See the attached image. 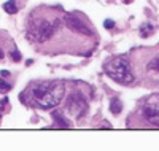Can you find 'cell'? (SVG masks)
Wrapping results in <instances>:
<instances>
[{"label":"cell","mask_w":159,"mask_h":151,"mask_svg":"<svg viewBox=\"0 0 159 151\" xmlns=\"http://www.w3.org/2000/svg\"><path fill=\"white\" fill-rule=\"evenodd\" d=\"M103 68L105 73L119 85H130L134 81V75L130 73V65L126 56H116L110 59L103 65Z\"/></svg>","instance_id":"7a4b0ae2"},{"label":"cell","mask_w":159,"mask_h":151,"mask_svg":"<svg viewBox=\"0 0 159 151\" xmlns=\"http://www.w3.org/2000/svg\"><path fill=\"white\" fill-rule=\"evenodd\" d=\"M64 83L62 81H38L29 91L30 100L42 110H49L56 107L64 97Z\"/></svg>","instance_id":"6da1fadb"},{"label":"cell","mask_w":159,"mask_h":151,"mask_svg":"<svg viewBox=\"0 0 159 151\" xmlns=\"http://www.w3.org/2000/svg\"><path fill=\"white\" fill-rule=\"evenodd\" d=\"M153 34V25L151 24H145L143 27H140V35L142 37H150Z\"/></svg>","instance_id":"8fae6325"},{"label":"cell","mask_w":159,"mask_h":151,"mask_svg":"<svg viewBox=\"0 0 159 151\" xmlns=\"http://www.w3.org/2000/svg\"><path fill=\"white\" fill-rule=\"evenodd\" d=\"M67 110H69V113H70L73 118H81V116L86 113L88 102H86V99L83 97L81 92H73L70 97H69Z\"/></svg>","instance_id":"277c9868"},{"label":"cell","mask_w":159,"mask_h":151,"mask_svg":"<svg viewBox=\"0 0 159 151\" xmlns=\"http://www.w3.org/2000/svg\"><path fill=\"white\" fill-rule=\"evenodd\" d=\"M10 89H11L10 83H5L3 80H0V92H8Z\"/></svg>","instance_id":"7c38bea8"},{"label":"cell","mask_w":159,"mask_h":151,"mask_svg":"<svg viewBox=\"0 0 159 151\" xmlns=\"http://www.w3.org/2000/svg\"><path fill=\"white\" fill-rule=\"evenodd\" d=\"M148 70L159 73V56H156L154 59H151V61H150V64H148Z\"/></svg>","instance_id":"30bf717a"},{"label":"cell","mask_w":159,"mask_h":151,"mask_svg":"<svg viewBox=\"0 0 159 151\" xmlns=\"http://www.w3.org/2000/svg\"><path fill=\"white\" fill-rule=\"evenodd\" d=\"M3 10L8 13V15H15V13L18 11V7H16V3H15V0H10V2H7V3L3 5Z\"/></svg>","instance_id":"9c48e42d"},{"label":"cell","mask_w":159,"mask_h":151,"mask_svg":"<svg viewBox=\"0 0 159 151\" xmlns=\"http://www.w3.org/2000/svg\"><path fill=\"white\" fill-rule=\"evenodd\" d=\"M2 57H3V51H2V49H0V59H2Z\"/></svg>","instance_id":"e0dca14e"},{"label":"cell","mask_w":159,"mask_h":151,"mask_svg":"<svg viewBox=\"0 0 159 151\" xmlns=\"http://www.w3.org/2000/svg\"><path fill=\"white\" fill-rule=\"evenodd\" d=\"M7 103H8V99H7V97H5V99H2V105H7Z\"/></svg>","instance_id":"2e32d148"},{"label":"cell","mask_w":159,"mask_h":151,"mask_svg":"<svg viewBox=\"0 0 159 151\" xmlns=\"http://www.w3.org/2000/svg\"><path fill=\"white\" fill-rule=\"evenodd\" d=\"M54 32V24L46 21V19H37L35 24H32L29 27V32H27V37L32 40V42H46V40L52 35Z\"/></svg>","instance_id":"3957f363"},{"label":"cell","mask_w":159,"mask_h":151,"mask_svg":"<svg viewBox=\"0 0 159 151\" xmlns=\"http://www.w3.org/2000/svg\"><path fill=\"white\" fill-rule=\"evenodd\" d=\"M103 25L107 27V29H111V27L115 25V22L111 21V19H105V22H103Z\"/></svg>","instance_id":"5bb4252c"},{"label":"cell","mask_w":159,"mask_h":151,"mask_svg":"<svg viewBox=\"0 0 159 151\" xmlns=\"http://www.w3.org/2000/svg\"><path fill=\"white\" fill-rule=\"evenodd\" d=\"M11 57H13V61H21V54H19V51H13V54H11Z\"/></svg>","instance_id":"4fadbf2b"},{"label":"cell","mask_w":159,"mask_h":151,"mask_svg":"<svg viewBox=\"0 0 159 151\" xmlns=\"http://www.w3.org/2000/svg\"><path fill=\"white\" fill-rule=\"evenodd\" d=\"M52 116H54V119H56V124H57L61 129H69V127H70V122H69L67 119H64V116H62V115L54 113Z\"/></svg>","instance_id":"ba28073f"},{"label":"cell","mask_w":159,"mask_h":151,"mask_svg":"<svg viewBox=\"0 0 159 151\" xmlns=\"http://www.w3.org/2000/svg\"><path fill=\"white\" fill-rule=\"evenodd\" d=\"M121 110H123V103H121V100H119L118 97L110 100V112L113 115H119V113H121Z\"/></svg>","instance_id":"52a82bcc"},{"label":"cell","mask_w":159,"mask_h":151,"mask_svg":"<svg viewBox=\"0 0 159 151\" xmlns=\"http://www.w3.org/2000/svg\"><path fill=\"white\" fill-rule=\"evenodd\" d=\"M0 75H2V76H10V72L8 70H2V72H0Z\"/></svg>","instance_id":"9a60e30c"},{"label":"cell","mask_w":159,"mask_h":151,"mask_svg":"<svg viewBox=\"0 0 159 151\" xmlns=\"http://www.w3.org/2000/svg\"><path fill=\"white\" fill-rule=\"evenodd\" d=\"M0 116H2V113H0Z\"/></svg>","instance_id":"d6986e66"},{"label":"cell","mask_w":159,"mask_h":151,"mask_svg":"<svg viewBox=\"0 0 159 151\" xmlns=\"http://www.w3.org/2000/svg\"><path fill=\"white\" fill-rule=\"evenodd\" d=\"M65 24H67L69 29L78 32V34H83V35H91V29L89 27L80 19L76 15H69L67 18H65Z\"/></svg>","instance_id":"8992f818"},{"label":"cell","mask_w":159,"mask_h":151,"mask_svg":"<svg viewBox=\"0 0 159 151\" xmlns=\"http://www.w3.org/2000/svg\"><path fill=\"white\" fill-rule=\"evenodd\" d=\"M143 116L150 124L159 126V94H154L143 105Z\"/></svg>","instance_id":"5b68a950"},{"label":"cell","mask_w":159,"mask_h":151,"mask_svg":"<svg viewBox=\"0 0 159 151\" xmlns=\"http://www.w3.org/2000/svg\"><path fill=\"white\" fill-rule=\"evenodd\" d=\"M126 3H130V0H126Z\"/></svg>","instance_id":"ac0fdd59"}]
</instances>
